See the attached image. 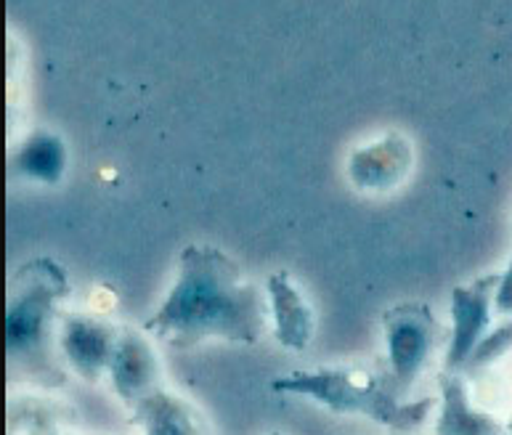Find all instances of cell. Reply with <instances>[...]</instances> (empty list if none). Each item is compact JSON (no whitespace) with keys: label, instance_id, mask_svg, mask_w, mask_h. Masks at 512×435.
I'll return each instance as SVG.
<instances>
[{"label":"cell","instance_id":"obj_14","mask_svg":"<svg viewBox=\"0 0 512 435\" xmlns=\"http://www.w3.org/2000/svg\"><path fill=\"white\" fill-rule=\"evenodd\" d=\"M494 308H497V313H512V263L505 274L499 276L497 292H494Z\"/></svg>","mask_w":512,"mask_h":435},{"label":"cell","instance_id":"obj_1","mask_svg":"<svg viewBox=\"0 0 512 435\" xmlns=\"http://www.w3.org/2000/svg\"><path fill=\"white\" fill-rule=\"evenodd\" d=\"M146 329L178 348H192L207 337L258 343L266 329L263 295L226 252L186 245L178 255L176 284Z\"/></svg>","mask_w":512,"mask_h":435},{"label":"cell","instance_id":"obj_3","mask_svg":"<svg viewBox=\"0 0 512 435\" xmlns=\"http://www.w3.org/2000/svg\"><path fill=\"white\" fill-rule=\"evenodd\" d=\"M67 295V276L54 260H35L16 274V292L6 316V348L22 356L40 348L48 313Z\"/></svg>","mask_w":512,"mask_h":435},{"label":"cell","instance_id":"obj_5","mask_svg":"<svg viewBox=\"0 0 512 435\" xmlns=\"http://www.w3.org/2000/svg\"><path fill=\"white\" fill-rule=\"evenodd\" d=\"M499 274H489L467 287H454L451 292V345L446 353V369L454 372L473 356L475 345L481 340L483 329L489 327V311L497 292Z\"/></svg>","mask_w":512,"mask_h":435},{"label":"cell","instance_id":"obj_10","mask_svg":"<svg viewBox=\"0 0 512 435\" xmlns=\"http://www.w3.org/2000/svg\"><path fill=\"white\" fill-rule=\"evenodd\" d=\"M14 162L22 176L43 181V184H56L67 168V149L51 133H35L24 141Z\"/></svg>","mask_w":512,"mask_h":435},{"label":"cell","instance_id":"obj_6","mask_svg":"<svg viewBox=\"0 0 512 435\" xmlns=\"http://www.w3.org/2000/svg\"><path fill=\"white\" fill-rule=\"evenodd\" d=\"M117 337L107 324L85 316H67L62 324V348L69 364L85 380H99V374L109 369L115 356Z\"/></svg>","mask_w":512,"mask_h":435},{"label":"cell","instance_id":"obj_7","mask_svg":"<svg viewBox=\"0 0 512 435\" xmlns=\"http://www.w3.org/2000/svg\"><path fill=\"white\" fill-rule=\"evenodd\" d=\"M409 168H412V146L401 136H385L351 154L348 176L361 189L383 191L401 184Z\"/></svg>","mask_w":512,"mask_h":435},{"label":"cell","instance_id":"obj_13","mask_svg":"<svg viewBox=\"0 0 512 435\" xmlns=\"http://www.w3.org/2000/svg\"><path fill=\"white\" fill-rule=\"evenodd\" d=\"M510 343H512V324H507V327L497 329L494 335L483 340L481 348L473 353V361L475 364H483V361L494 359V356H499V353L505 351Z\"/></svg>","mask_w":512,"mask_h":435},{"label":"cell","instance_id":"obj_4","mask_svg":"<svg viewBox=\"0 0 512 435\" xmlns=\"http://www.w3.org/2000/svg\"><path fill=\"white\" fill-rule=\"evenodd\" d=\"M383 324L390 369H393L390 382H396L398 390H406L428 359L430 348L436 345L438 321L428 306L406 303V306L388 308Z\"/></svg>","mask_w":512,"mask_h":435},{"label":"cell","instance_id":"obj_8","mask_svg":"<svg viewBox=\"0 0 512 435\" xmlns=\"http://www.w3.org/2000/svg\"><path fill=\"white\" fill-rule=\"evenodd\" d=\"M109 372H112V382L120 398L133 406L152 390H157L154 385H157L160 364L152 353V345L146 343L144 337L136 332H120Z\"/></svg>","mask_w":512,"mask_h":435},{"label":"cell","instance_id":"obj_9","mask_svg":"<svg viewBox=\"0 0 512 435\" xmlns=\"http://www.w3.org/2000/svg\"><path fill=\"white\" fill-rule=\"evenodd\" d=\"M266 292L274 313L276 340L290 351H306V345L314 337V313L308 308L306 298L284 271L268 276Z\"/></svg>","mask_w":512,"mask_h":435},{"label":"cell","instance_id":"obj_12","mask_svg":"<svg viewBox=\"0 0 512 435\" xmlns=\"http://www.w3.org/2000/svg\"><path fill=\"white\" fill-rule=\"evenodd\" d=\"M441 393H444V412H441V422H438V433H481V430H491L489 420L478 417V412L470 409L465 396V385L454 372L441 377Z\"/></svg>","mask_w":512,"mask_h":435},{"label":"cell","instance_id":"obj_11","mask_svg":"<svg viewBox=\"0 0 512 435\" xmlns=\"http://www.w3.org/2000/svg\"><path fill=\"white\" fill-rule=\"evenodd\" d=\"M136 414L144 420L146 430H165V433H194L199 430V420L194 417L197 412L186 409L184 401L168 396V393H160V390H152L149 396H144L141 401L133 404Z\"/></svg>","mask_w":512,"mask_h":435},{"label":"cell","instance_id":"obj_2","mask_svg":"<svg viewBox=\"0 0 512 435\" xmlns=\"http://www.w3.org/2000/svg\"><path fill=\"white\" fill-rule=\"evenodd\" d=\"M279 393H298L324 404L332 412L364 414L369 420L383 422L390 428L412 430L422 425L433 409L430 398L401 404L398 388L393 382H385L364 369H314V372H300L292 377H282L274 382Z\"/></svg>","mask_w":512,"mask_h":435}]
</instances>
